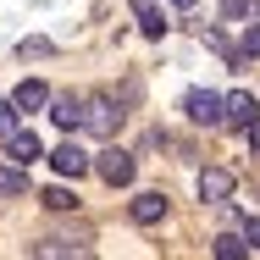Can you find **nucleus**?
Here are the masks:
<instances>
[{
	"label": "nucleus",
	"mask_w": 260,
	"mask_h": 260,
	"mask_svg": "<svg viewBox=\"0 0 260 260\" xmlns=\"http://www.w3.org/2000/svg\"><path fill=\"white\" fill-rule=\"evenodd\" d=\"M221 22H233V28L260 22V0H227V6H221Z\"/></svg>",
	"instance_id": "f8f14e48"
},
{
	"label": "nucleus",
	"mask_w": 260,
	"mask_h": 260,
	"mask_svg": "<svg viewBox=\"0 0 260 260\" xmlns=\"http://www.w3.org/2000/svg\"><path fill=\"white\" fill-rule=\"evenodd\" d=\"M50 122L61 127V133L83 127V100H72V94H50Z\"/></svg>",
	"instance_id": "0eeeda50"
},
{
	"label": "nucleus",
	"mask_w": 260,
	"mask_h": 260,
	"mask_svg": "<svg viewBox=\"0 0 260 260\" xmlns=\"http://www.w3.org/2000/svg\"><path fill=\"white\" fill-rule=\"evenodd\" d=\"M17 194H28V166H0V200H17Z\"/></svg>",
	"instance_id": "4468645a"
},
{
	"label": "nucleus",
	"mask_w": 260,
	"mask_h": 260,
	"mask_svg": "<svg viewBox=\"0 0 260 260\" xmlns=\"http://www.w3.org/2000/svg\"><path fill=\"white\" fill-rule=\"evenodd\" d=\"M249 144H255V150H260V122H255V127H249Z\"/></svg>",
	"instance_id": "412c9836"
},
{
	"label": "nucleus",
	"mask_w": 260,
	"mask_h": 260,
	"mask_svg": "<svg viewBox=\"0 0 260 260\" xmlns=\"http://www.w3.org/2000/svg\"><path fill=\"white\" fill-rule=\"evenodd\" d=\"M39 200H45L50 210H72V205H78V194H72V188H61V183H55V188H45Z\"/></svg>",
	"instance_id": "dca6fc26"
},
{
	"label": "nucleus",
	"mask_w": 260,
	"mask_h": 260,
	"mask_svg": "<svg viewBox=\"0 0 260 260\" xmlns=\"http://www.w3.org/2000/svg\"><path fill=\"white\" fill-rule=\"evenodd\" d=\"M94 172H100V183H111V188H127V183H133V155L111 144V150L94 155Z\"/></svg>",
	"instance_id": "7ed1b4c3"
},
{
	"label": "nucleus",
	"mask_w": 260,
	"mask_h": 260,
	"mask_svg": "<svg viewBox=\"0 0 260 260\" xmlns=\"http://www.w3.org/2000/svg\"><path fill=\"white\" fill-rule=\"evenodd\" d=\"M17 116H22V105H17V100H0V139L17 133Z\"/></svg>",
	"instance_id": "f3484780"
},
{
	"label": "nucleus",
	"mask_w": 260,
	"mask_h": 260,
	"mask_svg": "<svg viewBox=\"0 0 260 260\" xmlns=\"http://www.w3.org/2000/svg\"><path fill=\"white\" fill-rule=\"evenodd\" d=\"M127 216H133L139 227H155V221H166V194H155V188H150V194H139V200L127 205Z\"/></svg>",
	"instance_id": "6e6552de"
},
{
	"label": "nucleus",
	"mask_w": 260,
	"mask_h": 260,
	"mask_svg": "<svg viewBox=\"0 0 260 260\" xmlns=\"http://www.w3.org/2000/svg\"><path fill=\"white\" fill-rule=\"evenodd\" d=\"M34 255H39V260H61V255H89V244H83V238H78V244H72V238H39V244H34Z\"/></svg>",
	"instance_id": "9b49d317"
},
{
	"label": "nucleus",
	"mask_w": 260,
	"mask_h": 260,
	"mask_svg": "<svg viewBox=\"0 0 260 260\" xmlns=\"http://www.w3.org/2000/svg\"><path fill=\"white\" fill-rule=\"evenodd\" d=\"M183 111H188L194 127H227V100L210 94V89H188L183 94Z\"/></svg>",
	"instance_id": "f257e3e1"
},
{
	"label": "nucleus",
	"mask_w": 260,
	"mask_h": 260,
	"mask_svg": "<svg viewBox=\"0 0 260 260\" xmlns=\"http://www.w3.org/2000/svg\"><path fill=\"white\" fill-rule=\"evenodd\" d=\"M11 100L22 105V111H39V105H50V89H45L39 78H22V83L11 89Z\"/></svg>",
	"instance_id": "9d476101"
},
{
	"label": "nucleus",
	"mask_w": 260,
	"mask_h": 260,
	"mask_svg": "<svg viewBox=\"0 0 260 260\" xmlns=\"http://www.w3.org/2000/svg\"><path fill=\"white\" fill-rule=\"evenodd\" d=\"M172 6H194V0H172Z\"/></svg>",
	"instance_id": "4be33fe9"
},
{
	"label": "nucleus",
	"mask_w": 260,
	"mask_h": 260,
	"mask_svg": "<svg viewBox=\"0 0 260 260\" xmlns=\"http://www.w3.org/2000/svg\"><path fill=\"white\" fill-rule=\"evenodd\" d=\"M255 122H260V100H255V94H244V89H238V94H227V127L249 133Z\"/></svg>",
	"instance_id": "20e7f679"
},
{
	"label": "nucleus",
	"mask_w": 260,
	"mask_h": 260,
	"mask_svg": "<svg viewBox=\"0 0 260 260\" xmlns=\"http://www.w3.org/2000/svg\"><path fill=\"white\" fill-rule=\"evenodd\" d=\"M83 127H89V133H100V139H111V133L122 127V105H111L105 94L83 100Z\"/></svg>",
	"instance_id": "f03ea898"
},
{
	"label": "nucleus",
	"mask_w": 260,
	"mask_h": 260,
	"mask_svg": "<svg viewBox=\"0 0 260 260\" xmlns=\"http://www.w3.org/2000/svg\"><path fill=\"white\" fill-rule=\"evenodd\" d=\"M238 50H244V55H260V22L244 28V45H238Z\"/></svg>",
	"instance_id": "a211bd4d"
},
{
	"label": "nucleus",
	"mask_w": 260,
	"mask_h": 260,
	"mask_svg": "<svg viewBox=\"0 0 260 260\" xmlns=\"http://www.w3.org/2000/svg\"><path fill=\"white\" fill-rule=\"evenodd\" d=\"M17 50H22V55H50V39H22Z\"/></svg>",
	"instance_id": "6ab92c4d"
},
{
	"label": "nucleus",
	"mask_w": 260,
	"mask_h": 260,
	"mask_svg": "<svg viewBox=\"0 0 260 260\" xmlns=\"http://www.w3.org/2000/svg\"><path fill=\"white\" fill-rule=\"evenodd\" d=\"M6 155L17 160V166H34V160L45 155V150H39V139H34V127H17V133L6 139Z\"/></svg>",
	"instance_id": "1a4fd4ad"
},
{
	"label": "nucleus",
	"mask_w": 260,
	"mask_h": 260,
	"mask_svg": "<svg viewBox=\"0 0 260 260\" xmlns=\"http://www.w3.org/2000/svg\"><path fill=\"white\" fill-rule=\"evenodd\" d=\"M210 249H216V255H221V260H244V255H249V249H255V244H249L244 233H221V238H216Z\"/></svg>",
	"instance_id": "2eb2a0df"
},
{
	"label": "nucleus",
	"mask_w": 260,
	"mask_h": 260,
	"mask_svg": "<svg viewBox=\"0 0 260 260\" xmlns=\"http://www.w3.org/2000/svg\"><path fill=\"white\" fill-rule=\"evenodd\" d=\"M50 166L61 172V177H83L94 160L83 155V144H72V139H67V144H55V150H50Z\"/></svg>",
	"instance_id": "39448f33"
},
{
	"label": "nucleus",
	"mask_w": 260,
	"mask_h": 260,
	"mask_svg": "<svg viewBox=\"0 0 260 260\" xmlns=\"http://www.w3.org/2000/svg\"><path fill=\"white\" fill-rule=\"evenodd\" d=\"M255 194H260V188H255Z\"/></svg>",
	"instance_id": "5701e85b"
},
{
	"label": "nucleus",
	"mask_w": 260,
	"mask_h": 260,
	"mask_svg": "<svg viewBox=\"0 0 260 260\" xmlns=\"http://www.w3.org/2000/svg\"><path fill=\"white\" fill-rule=\"evenodd\" d=\"M227 194H233V172L205 166V172H200V200H205V205H227Z\"/></svg>",
	"instance_id": "423d86ee"
},
{
	"label": "nucleus",
	"mask_w": 260,
	"mask_h": 260,
	"mask_svg": "<svg viewBox=\"0 0 260 260\" xmlns=\"http://www.w3.org/2000/svg\"><path fill=\"white\" fill-rule=\"evenodd\" d=\"M133 17H139V28H144L150 39H160V34H166V17H160L155 0H133Z\"/></svg>",
	"instance_id": "ddd939ff"
},
{
	"label": "nucleus",
	"mask_w": 260,
	"mask_h": 260,
	"mask_svg": "<svg viewBox=\"0 0 260 260\" xmlns=\"http://www.w3.org/2000/svg\"><path fill=\"white\" fill-rule=\"evenodd\" d=\"M244 238L255 244V255H260V216H249V221H244Z\"/></svg>",
	"instance_id": "aec40b11"
}]
</instances>
